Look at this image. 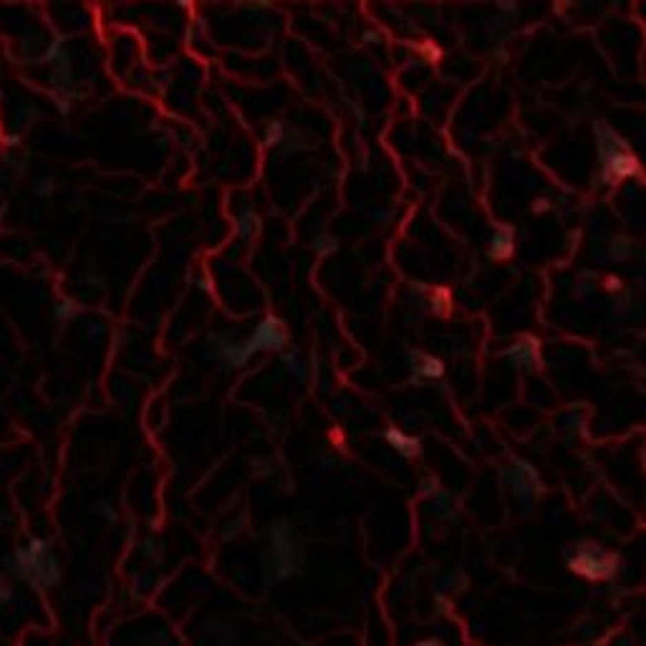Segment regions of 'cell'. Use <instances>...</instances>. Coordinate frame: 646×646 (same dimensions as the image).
<instances>
[{"instance_id": "ba28073f", "label": "cell", "mask_w": 646, "mask_h": 646, "mask_svg": "<svg viewBox=\"0 0 646 646\" xmlns=\"http://www.w3.org/2000/svg\"><path fill=\"white\" fill-rule=\"evenodd\" d=\"M384 437H387V442L396 449V452H399V455H404V457H417L419 455V440L417 437H409V434H404L402 429H394V427L387 429Z\"/></svg>"}, {"instance_id": "d6986e66", "label": "cell", "mask_w": 646, "mask_h": 646, "mask_svg": "<svg viewBox=\"0 0 646 646\" xmlns=\"http://www.w3.org/2000/svg\"><path fill=\"white\" fill-rule=\"evenodd\" d=\"M0 646H6V644H0Z\"/></svg>"}, {"instance_id": "277c9868", "label": "cell", "mask_w": 646, "mask_h": 646, "mask_svg": "<svg viewBox=\"0 0 646 646\" xmlns=\"http://www.w3.org/2000/svg\"><path fill=\"white\" fill-rule=\"evenodd\" d=\"M286 338L288 336H286V328H283L281 321L275 319V316H268L266 321H260L258 326H255L250 338L243 341V351L248 358L252 354H258V351H281L286 346Z\"/></svg>"}, {"instance_id": "9a60e30c", "label": "cell", "mask_w": 646, "mask_h": 646, "mask_svg": "<svg viewBox=\"0 0 646 646\" xmlns=\"http://www.w3.org/2000/svg\"><path fill=\"white\" fill-rule=\"evenodd\" d=\"M255 230H258V215L245 213L243 217H240V235L250 237L252 233H255Z\"/></svg>"}, {"instance_id": "30bf717a", "label": "cell", "mask_w": 646, "mask_h": 646, "mask_svg": "<svg viewBox=\"0 0 646 646\" xmlns=\"http://www.w3.org/2000/svg\"><path fill=\"white\" fill-rule=\"evenodd\" d=\"M411 366H414V372H417L419 376H424V379H440L442 374H444V364H442L440 358L429 356V354H417Z\"/></svg>"}, {"instance_id": "4fadbf2b", "label": "cell", "mask_w": 646, "mask_h": 646, "mask_svg": "<svg viewBox=\"0 0 646 646\" xmlns=\"http://www.w3.org/2000/svg\"><path fill=\"white\" fill-rule=\"evenodd\" d=\"M611 255H614L616 260H629L631 255H634V245H631V240H626V237L614 240V243H611Z\"/></svg>"}, {"instance_id": "2e32d148", "label": "cell", "mask_w": 646, "mask_h": 646, "mask_svg": "<svg viewBox=\"0 0 646 646\" xmlns=\"http://www.w3.org/2000/svg\"><path fill=\"white\" fill-rule=\"evenodd\" d=\"M606 288H611V290H614V288H618V281H616V278H608Z\"/></svg>"}, {"instance_id": "6da1fadb", "label": "cell", "mask_w": 646, "mask_h": 646, "mask_svg": "<svg viewBox=\"0 0 646 646\" xmlns=\"http://www.w3.org/2000/svg\"><path fill=\"white\" fill-rule=\"evenodd\" d=\"M10 566L33 588L46 591V588H54L61 581V566L56 561V555L51 553L48 540H28V546L18 548L16 553L10 555Z\"/></svg>"}, {"instance_id": "9c48e42d", "label": "cell", "mask_w": 646, "mask_h": 646, "mask_svg": "<svg viewBox=\"0 0 646 646\" xmlns=\"http://www.w3.org/2000/svg\"><path fill=\"white\" fill-rule=\"evenodd\" d=\"M515 250V237H513V230L502 228L495 233L493 243H490V258L493 260H508Z\"/></svg>"}, {"instance_id": "7a4b0ae2", "label": "cell", "mask_w": 646, "mask_h": 646, "mask_svg": "<svg viewBox=\"0 0 646 646\" xmlns=\"http://www.w3.org/2000/svg\"><path fill=\"white\" fill-rule=\"evenodd\" d=\"M599 157L606 182L614 184L638 175V160L631 154L629 144L606 124H599Z\"/></svg>"}, {"instance_id": "8992f818", "label": "cell", "mask_w": 646, "mask_h": 646, "mask_svg": "<svg viewBox=\"0 0 646 646\" xmlns=\"http://www.w3.org/2000/svg\"><path fill=\"white\" fill-rule=\"evenodd\" d=\"M508 477H510V487H513V493H515L517 497H530L535 485H538V472H535V467H532L530 462H525V460L513 462Z\"/></svg>"}, {"instance_id": "5bb4252c", "label": "cell", "mask_w": 646, "mask_h": 646, "mask_svg": "<svg viewBox=\"0 0 646 646\" xmlns=\"http://www.w3.org/2000/svg\"><path fill=\"white\" fill-rule=\"evenodd\" d=\"M56 192H58V182H56L54 177H43V180L36 184V195H39V197H43V200L54 197Z\"/></svg>"}, {"instance_id": "e0dca14e", "label": "cell", "mask_w": 646, "mask_h": 646, "mask_svg": "<svg viewBox=\"0 0 646 646\" xmlns=\"http://www.w3.org/2000/svg\"><path fill=\"white\" fill-rule=\"evenodd\" d=\"M548 207H550V205H548V200H540V205H538V213H546Z\"/></svg>"}, {"instance_id": "8fae6325", "label": "cell", "mask_w": 646, "mask_h": 646, "mask_svg": "<svg viewBox=\"0 0 646 646\" xmlns=\"http://www.w3.org/2000/svg\"><path fill=\"white\" fill-rule=\"evenodd\" d=\"M78 303L76 301H71V298H63V301H58L56 303V308H54V313H56V319L61 321V323H69V321H74L78 316Z\"/></svg>"}, {"instance_id": "3957f363", "label": "cell", "mask_w": 646, "mask_h": 646, "mask_svg": "<svg viewBox=\"0 0 646 646\" xmlns=\"http://www.w3.org/2000/svg\"><path fill=\"white\" fill-rule=\"evenodd\" d=\"M618 568V558L606 553L603 548L583 543L578 546L576 555L570 558V570H576L585 578H611Z\"/></svg>"}, {"instance_id": "5b68a950", "label": "cell", "mask_w": 646, "mask_h": 646, "mask_svg": "<svg viewBox=\"0 0 646 646\" xmlns=\"http://www.w3.org/2000/svg\"><path fill=\"white\" fill-rule=\"evenodd\" d=\"M270 543H273V566L275 576L288 578L296 570V555H293V532L290 525L278 520L270 525Z\"/></svg>"}, {"instance_id": "52a82bcc", "label": "cell", "mask_w": 646, "mask_h": 646, "mask_svg": "<svg viewBox=\"0 0 646 646\" xmlns=\"http://www.w3.org/2000/svg\"><path fill=\"white\" fill-rule=\"evenodd\" d=\"M505 358H508L513 366H520V369H532V366H540L538 343L530 341V338H523V341L513 343V346L505 351Z\"/></svg>"}, {"instance_id": "ac0fdd59", "label": "cell", "mask_w": 646, "mask_h": 646, "mask_svg": "<svg viewBox=\"0 0 646 646\" xmlns=\"http://www.w3.org/2000/svg\"><path fill=\"white\" fill-rule=\"evenodd\" d=\"M417 646H442L440 641H434V638H429V641H422V644H417Z\"/></svg>"}, {"instance_id": "7c38bea8", "label": "cell", "mask_w": 646, "mask_h": 646, "mask_svg": "<svg viewBox=\"0 0 646 646\" xmlns=\"http://www.w3.org/2000/svg\"><path fill=\"white\" fill-rule=\"evenodd\" d=\"M283 137H286V127H283V122H268L266 124V131H263V142H266V147H278L283 142Z\"/></svg>"}]
</instances>
